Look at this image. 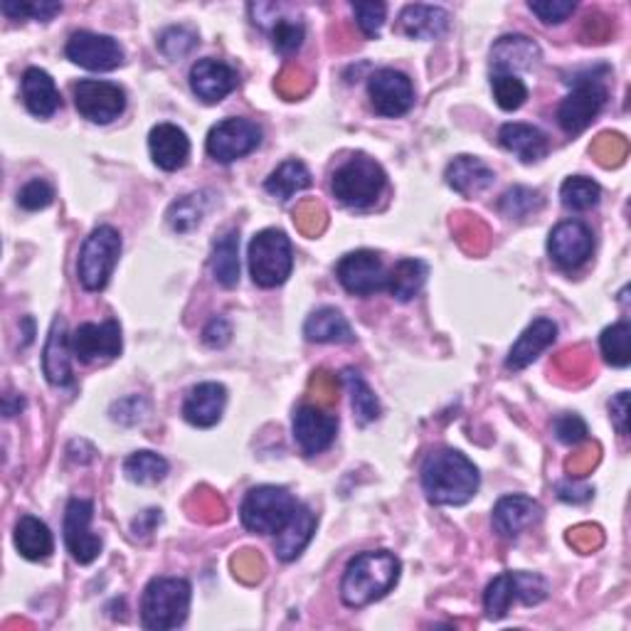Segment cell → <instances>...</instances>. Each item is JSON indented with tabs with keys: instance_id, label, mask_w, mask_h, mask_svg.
<instances>
[{
	"instance_id": "cell-1",
	"label": "cell",
	"mask_w": 631,
	"mask_h": 631,
	"mask_svg": "<svg viewBox=\"0 0 631 631\" xmlns=\"http://www.w3.org/2000/svg\"><path fill=\"white\" fill-rule=\"evenodd\" d=\"M423 489L435 506H464L479 491V469L457 449L429 454L419 471Z\"/></svg>"
},
{
	"instance_id": "cell-2",
	"label": "cell",
	"mask_w": 631,
	"mask_h": 631,
	"mask_svg": "<svg viewBox=\"0 0 631 631\" xmlns=\"http://www.w3.org/2000/svg\"><path fill=\"white\" fill-rule=\"evenodd\" d=\"M403 564L390 550H370L348 562L340 580V600L346 607H368L383 600L400 580Z\"/></svg>"
},
{
	"instance_id": "cell-3",
	"label": "cell",
	"mask_w": 631,
	"mask_h": 631,
	"mask_svg": "<svg viewBox=\"0 0 631 631\" xmlns=\"http://www.w3.org/2000/svg\"><path fill=\"white\" fill-rule=\"evenodd\" d=\"M193 587L183 578H156L141 597V624L151 631L179 629L187 619Z\"/></svg>"
},
{
	"instance_id": "cell-4",
	"label": "cell",
	"mask_w": 631,
	"mask_h": 631,
	"mask_svg": "<svg viewBox=\"0 0 631 631\" xmlns=\"http://www.w3.org/2000/svg\"><path fill=\"white\" fill-rule=\"evenodd\" d=\"M385 185L387 175L383 165L375 159L358 153V156L348 159L340 169H336L334 179H330V193L336 195L340 205L350 210H365L378 203Z\"/></svg>"
},
{
	"instance_id": "cell-5",
	"label": "cell",
	"mask_w": 631,
	"mask_h": 631,
	"mask_svg": "<svg viewBox=\"0 0 631 631\" xmlns=\"http://www.w3.org/2000/svg\"><path fill=\"white\" fill-rule=\"evenodd\" d=\"M247 259L254 284L262 286V289L282 286L294 269L292 240L282 230H262L250 242Z\"/></svg>"
},
{
	"instance_id": "cell-6",
	"label": "cell",
	"mask_w": 631,
	"mask_h": 631,
	"mask_svg": "<svg viewBox=\"0 0 631 631\" xmlns=\"http://www.w3.org/2000/svg\"><path fill=\"white\" fill-rule=\"evenodd\" d=\"M296 498L282 486H257L240 506V518L250 533L276 536L296 511Z\"/></svg>"
},
{
	"instance_id": "cell-7",
	"label": "cell",
	"mask_w": 631,
	"mask_h": 631,
	"mask_svg": "<svg viewBox=\"0 0 631 631\" xmlns=\"http://www.w3.org/2000/svg\"><path fill=\"white\" fill-rule=\"evenodd\" d=\"M121 257V237L114 227H96L84 240L77 262V276L86 292H102L114 274L116 262Z\"/></svg>"
},
{
	"instance_id": "cell-8",
	"label": "cell",
	"mask_w": 631,
	"mask_h": 631,
	"mask_svg": "<svg viewBox=\"0 0 631 631\" xmlns=\"http://www.w3.org/2000/svg\"><path fill=\"white\" fill-rule=\"evenodd\" d=\"M607 86L592 77V80H574V90L562 99L558 106V124L564 134L578 136L600 116L607 104Z\"/></svg>"
},
{
	"instance_id": "cell-9",
	"label": "cell",
	"mask_w": 631,
	"mask_h": 631,
	"mask_svg": "<svg viewBox=\"0 0 631 631\" xmlns=\"http://www.w3.org/2000/svg\"><path fill=\"white\" fill-rule=\"evenodd\" d=\"M262 143V129L250 119H225L210 129L205 149L217 163H232L250 156Z\"/></svg>"
},
{
	"instance_id": "cell-10",
	"label": "cell",
	"mask_w": 631,
	"mask_h": 631,
	"mask_svg": "<svg viewBox=\"0 0 631 631\" xmlns=\"http://www.w3.org/2000/svg\"><path fill=\"white\" fill-rule=\"evenodd\" d=\"M72 94L77 112L92 124H112L126 109V92L114 82L80 80L72 86Z\"/></svg>"
},
{
	"instance_id": "cell-11",
	"label": "cell",
	"mask_w": 631,
	"mask_h": 631,
	"mask_svg": "<svg viewBox=\"0 0 631 631\" xmlns=\"http://www.w3.org/2000/svg\"><path fill=\"white\" fill-rule=\"evenodd\" d=\"M368 96L375 114L385 119H397L413 109L415 86L405 72L385 68L370 77Z\"/></svg>"
},
{
	"instance_id": "cell-12",
	"label": "cell",
	"mask_w": 631,
	"mask_h": 631,
	"mask_svg": "<svg viewBox=\"0 0 631 631\" xmlns=\"http://www.w3.org/2000/svg\"><path fill=\"white\" fill-rule=\"evenodd\" d=\"M343 289L353 296H373L387 289V272L378 254L370 250L350 252L336 264Z\"/></svg>"
},
{
	"instance_id": "cell-13",
	"label": "cell",
	"mask_w": 631,
	"mask_h": 631,
	"mask_svg": "<svg viewBox=\"0 0 631 631\" xmlns=\"http://www.w3.org/2000/svg\"><path fill=\"white\" fill-rule=\"evenodd\" d=\"M68 58L90 72H112L124 64V48L112 35H99V32L80 30L70 38Z\"/></svg>"
},
{
	"instance_id": "cell-14",
	"label": "cell",
	"mask_w": 631,
	"mask_h": 631,
	"mask_svg": "<svg viewBox=\"0 0 631 631\" xmlns=\"http://www.w3.org/2000/svg\"><path fill=\"white\" fill-rule=\"evenodd\" d=\"M94 503L86 498H72L64 511V546H68L74 562L90 564L102 552V538L90 530Z\"/></svg>"
},
{
	"instance_id": "cell-15",
	"label": "cell",
	"mask_w": 631,
	"mask_h": 631,
	"mask_svg": "<svg viewBox=\"0 0 631 631\" xmlns=\"http://www.w3.org/2000/svg\"><path fill=\"white\" fill-rule=\"evenodd\" d=\"M294 441L306 457L326 451L338 435V417L326 413L320 405H304L294 413Z\"/></svg>"
},
{
	"instance_id": "cell-16",
	"label": "cell",
	"mask_w": 631,
	"mask_h": 631,
	"mask_svg": "<svg viewBox=\"0 0 631 631\" xmlns=\"http://www.w3.org/2000/svg\"><path fill=\"white\" fill-rule=\"evenodd\" d=\"M594 235L580 220H564L556 225L548 237L550 259L562 269H578L592 257Z\"/></svg>"
},
{
	"instance_id": "cell-17",
	"label": "cell",
	"mask_w": 631,
	"mask_h": 631,
	"mask_svg": "<svg viewBox=\"0 0 631 631\" xmlns=\"http://www.w3.org/2000/svg\"><path fill=\"white\" fill-rule=\"evenodd\" d=\"M121 348H124V338H121V326L114 318L104 324H82L72 334V353L82 363L119 358Z\"/></svg>"
},
{
	"instance_id": "cell-18",
	"label": "cell",
	"mask_w": 631,
	"mask_h": 631,
	"mask_svg": "<svg viewBox=\"0 0 631 631\" xmlns=\"http://www.w3.org/2000/svg\"><path fill=\"white\" fill-rule=\"evenodd\" d=\"M240 77L223 60H197L191 68V90L197 99H203L205 104L223 102L227 94L237 90Z\"/></svg>"
},
{
	"instance_id": "cell-19",
	"label": "cell",
	"mask_w": 631,
	"mask_h": 631,
	"mask_svg": "<svg viewBox=\"0 0 631 631\" xmlns=\"http://www.w3.org/2000/svg\"><path fill=\"white\" fill-rule=\"evenodd\" d=\"M72 356V336L68 334V324H64V318H54L45 350H42V373H45L50 385L64 387L74 380Z\"/></svg>"
},
{
	"instance_id": "cell-20",
	"label": "cell",
	"mask_w": 631,
	"mask_h": 631,
	"mask_svg": "<svg viewBox=\"0 0 631 631\" xmlns=\"http://www.w3.org/2000/svg\"><path fill=\"white\" fill-rule=\"evenodd\" d=\"M227 405V390L220 383H201L187 393L183 403V417L197 429L215 427L223 419Z\"/></svg>"
},
{
	"instance_id": "cell-21",
	"label": "cell",
	"mask_w": 631,
	"mask_h": 631,
	"mask_svg": "<svg viewBox=\"0 0 631 631\" xmlns=\"http://www.w3.org/2000/svg\"><path fill=\"white\" fill-rule=\"evenodd\" d=\"M149 151L161 171H181L191 159V139L175 124H159L149 134Z\"/></svg>"
},
{
	"instance_id": "cell-22",
	"label": "cell",
	"mask_w": 631,
	"mask_h": 631,
	"mask_svg": "<svg viewBox=\"0 0 631 631\" xmlns=\"http://www.w3.org/2000/svg\"><path fill=\"white\" fill-rule=\"evenodd\" d=\"M397 28H400L403 35L413 40H439L449 32L451 16L439 6L415 3L403 8L400 18H397Z\"/></svg>"
},
{
	"instance_id": "cell-23",
	"label": "cell",
	"mask_w": 631,
	"mask_h": 631,
	"mask_svg": "<svg viewBox=\"0 0 631 631\" xmlns=\"http://www.w3.org/2000/svg\"><path fill=\"white\" fill-rule=\"evenodd\" d=\"M556 338H558L556 320L536 318L533 324H530L523 334H520V338L513 343V348L508 350L506 368L513 373L528 368L530 363L538 360L542 350H548L552 343H556Z\"/></svg>"
},
{
	"instance_id": "cell-24",
	"label": "cell",
	"mask_w": 631,
	"mask_h": 631,
	"mask_svg": "<svg viewBox=\"0 0 631 631\" xmlns=\"http://www.w3.org/2000/svg\"><path fill=\"white\" fill-rule=\"evenodd\" d=\"M542 516V508L530 496H503L493 506V528L503 538H518L526 528L536 526Z\"/></svg>"
},
{
	"instance_id": "cell-25",
	"label": "cell",
	"mask_w": 631,
	"mask_h": 631,
	"mask_svg": "<svg viewBox=\"0 0 631 631\" xmlns=\"http://www.w3.org/2000/svg\"><path fill=\"white\" fill-rule=\"evenodd\" d=\"M540 60V48L526 35H503L491 50L493 74H516L533 70Z\"/></svg>"
},
{
	"instance_id": "cell-26",
	"label": "cell",
	"mask_w": 631,
	"mask_h": 631,
	"mask_svg": "<svg viewBox=\"0 0 631 631\" xmlns=\"http://www.w3.org/2000/svg\"><path fill=\"white\" fill-rule=\"evenodd\" d=\"M498 143L523 163L542 161L550 149L548 136L542 134L538 126L520 124V121H511V124H503L498 129Z\"/></svg>"
},
{
	"instance_id": "cell-27",
	"label": "cell",
	"mask_w": 631,
	"mask_h": 631,
	"mask_svg": "<svg viewBox=\"0 0 631 631\" xmlns=\"http://www.w3.org/2000/svg\"><path fill=\"white\" fill-rule=\"evenodd\" d=\"M314 530H316V513L308 506L298 503L294 516L289 518V523L276 533V542H274L276 558L284 562L296 560L298 556H302L308 542H312Z\"/></svg>"
},
{
	"instance_id": "cell-28",
	"label": "cell",
	"mask_w": 631,
	"mask_h": 631,
	"mask_svg": "<svg viewBox=\"0 0 631 631\" xmlns=\"http://www.w3.org/2000/svg\"><path fill=\"white\" fill-rule=\"evenodd\" d=\"M20 86H23V102L32 116L50 119L62 106L58 84H54V80L45 70H40V68L26 70Z\"/></svg>"
},
{
	"instance_id": "cell-29",
	"label": "cell",
	"mask_w": 631,
	"mask_h": 631,
	"mask_svg": "<svg viewBox=\"0 0 631 631\" xmlns=\"http://www.w3.org/2000/svg\"><path fill=\"white\" fill-rule=\"evenodd\" d=\"M445 179L451 191H457L464 197H474L493 185V171L481 159L476 156H459L447 165Z\"/></svg>"
},
{
	"instance_id": "cell-30",
	"label": "cell",
	"mask_w": 631,
	"mask_h": 631,
	"mask_svg": "<svg viewBox=\"0 0 631 631\" xmlns=\"http://www.w3.org/2000/svg\"><path fill=\"white\" fill-rule=\"evenodd\" d=\"M13 540H16V548H18L20 556H23L26 560H32V562L48 560L54 550V540H52L50 528L35 516H23L18 520Z\"/></svg>"
},
{
	"instance_id": "cell-31",
	"label": "cell",
	"mask_w": 631,
	"mask_h": 631,
	"mask_svg": "<svg viewBox=\"0 0 631 631\" xmlns=\"http://www.w3.org/2000/svg\"><path fill=\"white\" fill-rule=\"evenodd\" d=\"M304 336L312 343H353V328L338 308L324 306L306 318Z\"/></svg>"
},
{
	"instance_id": "cell-32",
	"label": "cell",
	"mask_w": 631,
	"mask_h": 631,
	"mask_svg": "<svg viewBox=\"0 0 631 631\" xmlns=\"http://www.w3.org/2000/svg\"><path fill=\"white\" fill-rule=\"evenodd\" d=\"M429 267L423 259H400L387 274V292L393 294L397 302H413V298L423 292L427 282Z\"/></svg>"
},
{
	"instance_id": "cell-33",
	"label": "cell",
	"mask_w": 631,
	"mask_h": 631,
	"mask_svg": "<svg viewBox=\"0 0 631 631\" xmlns=\"http://www.w3.org/2000/svg\"><path fill=\"white\" fill-rule=\"evenodd\" d=\"M210 267L217 284L225 289H232L240 282V232L230 230L227 235L220 237L213 245V257H210Z\"/></svg>"
},
{
	"instance_id": "cell-34",
	"label": "cell",
	"mask_w": 631,
	"mask_h": 631,
	"mask_svg": "<svg viewBox=\"0 0 631 631\" xmlns=\"http://www.w3.org/2000/svg\"><path fill=\"white\" fill-rule=\"evenodd\" d=\"M312 185V173H308L306 165L302 161H284L279 169H276L267 181H264V191H267L276 201H292L296 193L306 191Z\"/></svg>"
},
{
	"instance_id": "cell-35",
	"label": "cell",
	"mask_w": 631,
	"mask_h": 631,
	"mask_svg": "<svg viewBox=\"0 0 631 631\" xmlns=\"http://www.w3.org/2000/svg\"><path fill=\"white\" fill-rule=\"evenodd\" d=\"M520 600V572H503L486 587L484 592V609L491 622H498L508 614L511 604Z\"/></svg>"
},
{
	"instance_id": "cell-36",
	"label": "cell",
	"mask_w": 631,
	"mask_h": 631,
	"mask_svg": "<svg viewBox=\"0 0 631 631\" xmlns=\"http://www.w3.org/2000/svg\"><path fill=\"white\" fill-rule=\"evenodd\" d=\"M169 461H165L156 451H134L124 461V474L129 481L151 486L163 481L169 476Z\"/></svg>"
},
{
	"instance_id": "cell-37",
	"label": "cell",
	"mask_w": 631,
	"mask_h": 631,
	"mask_svg": "<svg viewBox=\"0 0 631 631\" xmlns=\"http://www.w3.org/2000/svg\"><path fill=\"white\" fill-rule=\"evenodd\" d=\"M343 383H346L348 393H350V405L353 413H356L358 425H370L375 419L380 417V403L375 393L370 390V385L365 383L356 370H346L343 373Z\"/></svg>"
},
{
	"instance_id": "cell-38",
	"label": "cell",
	"mask_w": 631,
	"mask_h": 631,
	"mask_svg": "<svg viewBox=\"0 0 631 631\" xmlns=\"http://www.w3.org/2000/svg\"><path fill=\"white\" fill-rule=\"evenodd\" d=\"M207 205V193H193L181 197V201H175L169 210V225L173 227V232L185 235V232H191L203 223Z\"/></svg>"
},
{
	"instance_id": "cell-39",
	"label": "cell",
	"mask_w": 631,
	"mask_h": 631,
	"mask_svg": "<svg viewBox=\"0 0 631 631\" xmlns=\"http://www.w3.org/2000/svg\"><path fill=\"white\" fill-rule=\"evenodd\" d=\"M602 187L597 185L592 179H584V175H572L562 183L560 187V201L568 210L574 213H584V210H592L600 205Z\"/></svg>"
},
{
	"instance_id": "cell-40",
	"label": "cell",
	"mask_w": 631,
	"mask_h": 631,
	"mask_svg": "<svg viewBox=\"0 0 631 631\" xmlns=\"http://www.w3.org/2000/svg\"><path fill=\"white\" fill-rule=\"evenodd\" d=\"M600 348L604 360L612 368H627L631 363V326L629 320H619V324L609 326L600 336Z\"/></svg>"
},
{
	"instance_id": "cell-41",
	"label": "cell",
	"mask_w": 631,
	"mask_h": 631,
	"mask_svg": "<svg viewBox=\"0 0 631 631\" xmlns=\"http://www.w3.org/2000/svg\"><path fill=\"white\" fill-rule=\"evenodd\" d=\"M498 210L506 217L511 220H526V217H533L542 210V195L533 187H526V185H516L511 191H506L501 203H498Z\"/></svg>"
},
{
	"instance_id": "cell-42",
	"label": "cell",
	"mask_w": 631,
	"mask_h": 631,
	"mask_svg": "<svg viewBox=\"0 0 631 631\" xmlns=\"http://www.w3.org/2000/svg\"><path fill=\"white\" fill-rule=\"evenodd\" d=\"M491 90L496 104L501 106L503 112H516V109L523 106L528 99V86L518 74H493Z\"/></svg>"
},
{
	"instance_id": "cell-43",
	"label": "cell",
	"mask_w": 631,
	"mask_h": 631,
	"mask_svg": "<svg viewBox=\"0 0 631 631\" xmlns=\"http://www.w3.org/2000/svg\"><path fill=\"white\" fill-rule=\"evenodd\" d=\"M0 10H3V16H8L10 20L32 18L40 20V23H50L54 16L62 13V6L52 3V0H32V3H28V0H3Z\"/></svg>"
},
{
	"instance_id": "cell-44",
	"label": "cell",
	"mask_w": 631,
	"mask_h": 631,
	"mask_svg": "<svg viewBox=\"0 0 631 631\" xmlns=\"http://www.w3.org/2000/svg\"><path fill=\"white\" fill-rule=\"evenodd\" d=\"M159 48L165 58L179 62V60L187 58V54L197 48V32L193 28H185V26L169 28L159 38Z\"/></svg>"
},
{
	"instance_id": "cell-45",
	"label": "cell",
	"mask_w": 631,
	"mask_h": 631,
	"mask_svg": "<svg viewBox=\"0 0 631 631\" xmlns=\"http://www.w3.org/2000/svg\"><path fill=\"white\" fill-rule=\"evenodd\" d=\"M306 38L304 26L292 18H279L272 26V45L279 54H294Z\"/></svg>"
},
{
	"instance_id": "cell-46",
	"label": "cell",
	"mask_w": 631,
	"mask_h": 631,
	"mask_svg": "<svg viewBox=\"0 0 631 631\" xmlns=\"http://www.w3.org/2000/svg\"><path fill=\"white\" fill-rule=\"evenodd\" d=\"M353 13H356V23L365 38L380 35V30L385 26V16H387L385 3H356L353 6Z\"/></svg>"
},
{
	"instance_id": "cell-47",
	"label": "cell",
	"mask_w": 631,
	"mask_h": 631,
	"mask_svg": "<svg viewBox=\"0 0 631 631\" xmlns=\"http://www.w3.org/2000/svg\"><path fill=\"white\" fill-rule=\"evenodd\" d=\"M528 8L530 13L538 16L546 26H560L574 13L578 6H574L572 0H540V3L538 0H530Z\"/></svg>"
},
{
	"instance_id": "cell-48",
	"label": "cell",
	"mask_w": 631,
	"mask_h": 631,
	"mask_svg": "<svg viewBox=\"0 0 631 631\" xmlns=\"http://www.w3.org/2000/svg\"><path fill=\"white\" fill-rule=\"evenodd\" d=\"M54 201V191L52 185L45 181H30L23 185V191L18 193V205L28 210V213H35V210H45L48 205H52Z\"/></svg>"
},
{
	"instance_id": "cell-49",
	"label": "cell",
	"mask_w": 631,
	"mask_h": 631,
	"mask_svg": "<svg viewBox=\"0 0 631 631\" xmlns=\"http://www.w3.org/2000/svg\"><path fill=\"white\" fill-rule=\"evenodd\" d=\"M552 429H556L558 441H562V445H568V447H578L587 439V425H584V419L578 415L558 417Z\"/></svg>"
},
{
	"instance_id": "cell-50",
	"label": "cell",
	"mask_w": 631,
	"mask_h": 631,
	"mask_svg": "<svg viewBox=\"0 0 631 631\" xmlns=\"http://www.w3.org/2000/svg\"><path fill=\"white\" fill-rule=\"evenodd\" d=\"M203 338L210 348H225L232 338V326L230 320L223 316H215L203 330Z\"/></svg>"
},
{
	"instance_id": "cell-51",
	"label": "cell",
	"mask_w": 631,
	"mask_h": 631,
	"mask_svg": "<svg viewBox=\"0 0 631 631\" xmlns=\"http://www.w3.org/2000/svg\"><path fill=\"white\" fill-rule=\"evenodd\" d=\"M609 415H612V423L617 431L622 437L629 435V393H619L612 403H609Z\"/></svg>"
},
{
	"instance_id": "cell-52",
	"label": "cell",
	"mask_w": 631,
	"mask_h": 631,
	"mask_svg": "<svg viewBox=\"0 0 631 631\" xmlns=\"http://www.w3.org/2000/svg\"><path fill=\"white\" fill-rule=\"evenodd\" d=\"M558 496L562 498V501H570V503H580V501H587V498L592 496V489H580V486H574V484H560L558 486Z\"/></svg>"
},
{
	"instance_id": "cell-53",
	"label": "cell",
	"mask_w": 631,
	"mask_h": 631,
	"mask_svg": "<svg viewBox=\"0 0 631 631\" xmlns=\"http://www.w3.org/2000/svg\"><path fill=\"white\" fill-rule=\"evenodd\" d=\"M161 511H156V508H151V511H146L143 513L141 518H136L134 520V533L139 536H149V533H153V528H156L159 523H161Z\"/></svg>"
}]
</instances>
